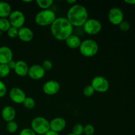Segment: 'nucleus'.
Wrapping results in <instances>:
<instances>
[{"mask_svg": "<svg viewBox=\"0 0 135 135\" xmlns=\"http://www.w3.org/2000/svg\"><path fill=\"white\" fill-rule=\"evenodd\" d=\"M50 30L54 38L59 41H65L73 34V26L66 17H58L51 24Z\"/></svg>", "mask_w": 135, "mask_h": 135, "instance_id": "obj_1", "label": "nucleus"}, {"mask_svg": "<svg viewBox=\"0 0 135 135\" xmlns=\"http://www.w3.org/2000/svg\"><path fill=\"white\" fill-rule=\"evenodd\" d=\"M66 18L73 27H81L88 19V12L83 5L76 3L69 9Z\"/></svg>", "mask_w": 135, "mask_h": 135, "instance_id": "obj_2", "label": "nucleus"}, {"mask_svg": "<svg viewBox=\"0 0 135 135\" xmlns=\"http://www.w3.org/2000/svg\"><path fill=\"white\" fill-rule=\"evenodd\" d=\"M79 49L82 55L86 57H92L98 52L99 46L94 40L86 39L82 41Z\"/></svg>", "mask_w": 135, "mask_h": 135, "instance_id": "obj_3", "label": "nucleus"}, {"mask_svg": "<svg viewBox=\"0 0 135 135\" xmlns=\"http://www.w3.org/2000/svg\"><path fill=\"white\" fill-rule=\"evenodd\" d=\"M57 18L56 14L51 9L42 10L38 12L35 16V22L40 26H51V24Z\"/></svg>", "mask_w": 135, "mask_h": 135, "instance_id": "obj_4", "label": "nucleus"}, {"mask_svg": "<svg viewBox=\"0 0 135 135\" xmlns=\"http://www.w3.org/2000/svg\"><path fill=\"white\" fill-rule=\"evenodd\" d=\"M30 129L36 134L44 135L50 130V121L43 117H36L30 123Z\"/></svg>", "mask_w": 135, "mask_h": 135, "instance_id": "obj_5", "label": "nucleus"}, {"mask_svg": "<svg viewBox=\"0 0 135 135\" xmlns=\"http://www.w3.org/2000/svg\"><path fill=\"white\" fill-rule=\"evenodd\" d=\"M83 27L86 34L88 35H96L102 30V25L100 21L96 18H88Z\"/></svg>", "mask_w": 135, "mask_h": 135, "instance_id": "obj_6", "label": "nucleus"}, {"mask_svg": "<svg viewBox=\"0 0 135 135\" xmlns=\"http://www.w3.org/2000/svg\"><path fill=\"white\" fill-rule=\"evenodd\" d=\"M91 86L95 92L105 93L109 89V83L108 79L103 76H96L92 79Z\"/></svg>", "mask_w": 135, "mask_h": 135, "instance_id": "obj_7", "label": "nucleus"}, {"mask_svg": "<svg viewBox=\"0 0 135 135\" xmlns=\"http://www.w3.org/2000/svg\"><path fill=\"white\" fill-rule=\"evenodd\" d=\"M8 19L10 22L11 26L17 29H20L24 26L26 18L22 11L19 10H15L12 11Z\"/></svg>", "mask_w": 135, "mask_h": 135, "instance_id": "obj_8", "label": "nucleus"}, {"mask_svg": "<svg viewBox=\"0 0 135 135\" xmlns=\"http://www.w3.org/2000/svg\"><path fill=\"white\" fill-rule=\"evenodd\" d=\"M108 20L113 25H119L124 21V14L120 8L113 7L108 13Z\"/></svg>", "mask_w": 135, "mask_h": 135, "instance_id": "obj_9", "label": "nucleus"}, {"mask_svg": "<svg viewBox=\"0 0 135 135\" xmlns=\"http://www.w3.org/2000/svg\"><path fill=\"white\" fill-rule=\"evenodd\" d=\"M9 98L15 104H22L26 98V94L23 90L18 87H13L9 91Z\"/></svg>", "mask_w": 135, "mask_h": 135, "instance_id": "obj_10", "label": "nucleus"}, {"mask_svg": "<svg viewBox=\"0 0 135 135\" xmlns=\"http://www.w3.org/2000/svg\"><path fill=\"white\" fill-rule=\"evenodd\" d=\"M46 74V71L41 65H33L29 67L28 75L32 80H38L42 79Z\"/></svg>", "mask_w": 135, "mask_h": 135, "instance_id": "obj_11", "label": "nucleus"}, {"mask_svg": "<svg viewBox=\"0 0 135 135\" xmlns=\"http://www.w3.org/2000/svg\"><path fill=\"white\" fill-rule=\"evenodd\" d=\"M60 90V84L57 81L50 80L46 82L43 85V91L46 95L53 96L57 93Z\"/></svg>", "mask_w": 135, "mask_h": 135, "instance_id": "obj_12", "label": "nucleus"}, {"mask_svg": "<svg viewBox=\"0 0 135 135\" xmlns=\"http://www.w3.org/2000/svg\"><path fill=\"white\" fill-rule=\"evenodd\" d=\"M66 125L67 122L62 117H55L50 121V130L58 133L63 131L65 129Z\"/></svg>", "mask_w": 135, "mask_h": 135, "instance_id": "obj_13", "label": "nucleus"}, {"mask_svg": "<svg viewBox=\"0 0 135 135\" xmlns=\"http://www.w3.org/2000/svg\"><path fill=\"white\" fill-rule=\"evenodd\" d=\"M13 53L8 46H0V64H8L13 60Z\"/></svg>", "mask_w": 135, "mask_h": 135, "instance_id": "obj_14", "label": "nucleus"}, {"mask_svg": "<svg viewBox=\"0 0 135 135\" xmlns=\"http://www.w3.org/2000/svg\"><path fill=\"white\" fill-rule=\"evenodd\" d=\"M18 37L22 42H29L34 38V32L30 28L23 26L18 29Z\"/></svg>", "mask_w": 135, "mask_h": 135, "instance_id": "obj_15", "label": "nucleus"}, {"mask_svg": "<svg viewBox=\"0 0 135 135\" xmlns=\"http://www.w3.org/2000/svg\"><path fill=\"white\" fill-rule=\"evenodd\" d=\"M1 117L7 123L14 121L16 117V111L15 108L11 106H5L1 111Z\"/></svg>", "mask_w": 135, "mask_h": 135, "instance_id": "obj_16", "label": "nucleus"}, {"mask_svg": "<svg viewBox=\"0 0 135 135\" xmlns=\"http://www.w3.org/2000/svg\"><path fill=\"white\" fill-rule=\"evenodd\" d=\"M29 67L27 63L24 61L21 60L16 62V66L14 71L18 76L23 77L28 75Z\"/></svg>", "mask_w": 135, "mask_h": 135, "instance_id": "obj_17", "label": "nucleus"}, {"mask_svg": "<svg viewBox=\"0 0 135 135\" xmlns=\"http://www.w3.org/2000/svg\"><path fill=\"white\" fill-rule=\"evenodd\" d=\"M82 40H80V37L75 34H71L69 37L65 40V44L67 47L70 49L75 50V49L79 48L81 44Z\"/></svg>", "mask_w": 135, "mask_h": 135, "instance_id": "obj_18", "label": "nucleus"}, {"mask_svg": "<svg viewBox=\"0 0 135 135\" xmlns=\"http://www.w3.org/2000/svg\"><path fill=\"white\" fill-rule=\"evenodd\" d=\"M12 12L10 4L5 1H0V18H7Z\"/></svg>", "mask_w": 135, "mask_h": 135, "instance_id": "obj_19", "label": "nucleus"}, {"mask_svg": "<svg viewBox=\"0 0 135 135\" xmlns=\"http://www.w3.org/2000/svg\"><path fill=\"white\" fill-rule=\"evenodd\" d=\"M54 3L53 0H37L36 4L42 10L50 9Z\"/></svg>", "mask_w": 135, "mask_h": 135, "instance_id": "obj_20", "label": "nucleus"}, {"mask_svg": "<svg viewBox=\"0 0 135 135\" xmlns=\"http://www.w3.org/2000/svg\"><path fill=\"white\" fill-rule=\"evenodd\" d=\"M11 27V26L8 18H0V32H7Z\"/></svg>", "mask_w": 135, "mask_h": 135, "instance_id": "obj_21", "label": "nucleus"}, {"mask_svg": "<svg viewBox=\"0 0 135 135\" xmlns=\"http://www.w3.org/2000/svg\"><path fill=\"white\" fill-rule=\"evenodd\" d=\"M22 105L25 108L28 109H33L36 105V102L32 97H26L24 100Z\"/></svg>", "mask_w": 135, "mask_h": 135, "instance_id": "obj_22", "label": "nucleus"}, {"mask_svg": "<svg viewBox=\"0 0 135 135\" xmlns=\"http://www.w3.org/2000/svg\"><path fill=\"white\" fill-rule=\"evenodd\" d=\"M6 129L8 133H16L18 130V124L15 121H9L7 123Z\"/></svg>", "mask_w": 135, "mask_h": 135, "instance_id": "obj_23", "label": "nucleus"}, {"mask_svg": "<svg viewBox=\"0 0 135 135\" xmlns=\"http://www.w3.org/2000/svg\"><path fill=\"white\" fill-rule=\"evenodd\" d=\"M11 69L7 64H0V77L5 78L10 74Z\"/></svg>", "mask_w": 135, "mask_h": 135, "instance_id": "obj_24", "label": "nucleus"}, {"mask_svg": "<svg viewBox=\"0 0 135 135\" xmlns=\"http://www.w3.org/2000/svg\"><path fill=\"white\" fill-rule=\"evenodd\" d=\"M72 133L75 135H82L84 133V126L82 124H75L72 129Z\"/></svg>", "mask_w": 135, "mask_h": 135, "instance_id": "obj_25", "label": "nucleus"}, {"mask_svg": "<svg viewBox=\"0 0 135 135\" xmlns=\"http://www.w3.org/2000/svg\"><path fill=\"white\" fill-rule=\"evenodd\" d=\"M95 133V128L91 124H87L84 126V134L85 135H94Z\"/></svg>", "mask_w": 135, "mask_h": 135, "instance_id": "obj_26", "label": "nucleus"}, {"mask_svg": "<svg viewBox=\"0 0 135 135\" xmlns=\"http://www.w3.org/2000/svg\"><path fill=\"white\" fill-rule=\"evenodd\" d=\"M94 90L93 87L91 85L86 86L84 87V90H83V94L86 97H90L94 94Z\"/></svg>", "mask_w": 135, "mask_h": 135, "instance_id": "obj_27", "label": "nucleus"}, {"mask_svg": "<svg viewBox=\"0 0 135 135\" xmlns=\"http://www.w3.org/2000/svg\"><path fill=\"white\" fill-rule=\"evenodd\" d=\"M7 36L10 38H17V37H18V29L11 26V27L7 30Z\"/></svg>", "mask_w": 135, "mask_h": 135, "instance_id": "obj_28", "label": "nucleus"}, {"mask_svg": "<svg viewBox=\"0 0 135 135\" xmlns=\"http://www.w3.org/2000/svg\"><path fill=\"white\" fill-rule=\"evenodd\" d=\"M119 28L120 30L123 32H127L131 28V25L128 21H123L122 22L119 24Z\"/></svg>", "mask_w": 135, "mask_h": 135, "instance_id": "obj_29", "label": "nucleus"}, {"mask_svg": "<svg viewBox=\"0 0 135 135\" xmlns=\"http://www.w3.org/2000/svg\"><path fill=\"white\" fill-rule=\"evenodd\" d=\"M42 67L46 71H49L52 69L53 63L50 60H45L42 64Z\"/></svg>", "mask_w": 135, "mask_h": 135, "instance_id": "obj_30", "label": "nucleus"}, {"mask_svg": "<svg viewBox=\"0 0 135 135\" xmlns=\"http://www.w3.org/2000/svg\"><path fill=\"white\" fill-rule=\"evenodd\" d=\"M7 94V86L5 83L0 80V98H3Z\"/></svg>", "mask_w": 135, "mask_h": 135, "instance_id": "obj_31", "label": "nucleus"}, {"mask_svg": "<svg viewBox=\"0 0 135 135\" xmlns=\"http://www.w3.org/2000/svg\"><path fill=\"white\" fill-rule=\"evenodd\" d=\"M19 135H37L30 128H25L21 130Z\"/></svg>", "mask_w": 135, "mask_h": 135, "instance_id": "obj_32", "label": "nucleus"}, {"mask_svg": "<svg viewBox=\"0 0 135 135\" xmlns=\"http://www.w3.org/2000/svg\"><path fill=\"white\" fill-rule=\"evenodd\" d=\"M16 62L17 61H15L11 60L9 63H8L7 65L11 70L15 69V66H16Z\"/></svg>", "mask_w": 135, "mask_h": 135, "instance_id": "obj_33", "label": "nucleus"}, {"mask_svg": "<svg viewBox=\"0 0 135 135\" xmlns=\"http://www.w3.org/2000/svg\"><path fill=\"white\" fill-rule=\"evenodd\" d=\"M44 135H60V134H59L58 133H56V132H54V131H52L50 130Z\"/></svg>", "mask_w": 135, "mask_h": 135, "instance_id": "obj_34", "label": "nucleus"}, {"mask_svg": "<svg viewBox=\"0 0 135 135\" xmlns=\"http://www.w3.org/2000/svg\"><path fill=\"white\" fill-rule=\"evenodd\" d=\"M66 3H67L69 4V5H73L76 3V0H67V1H66Z\"/></svg>", "mask_w": 135, "mask_h": 135, "instance_id": "obj_35", "label": "nucleus"}, {"mask_svg": "<svg viewBox=\"0 0 135 135\" xmlns=\"http://www.w3.org/2000/svg\"><path fill=\"white\" fill-rule=\"evenodd\" d=\"M125 3L129 5H135V0H125Z\"/></svg>", "mask_w": 135, "mask_h": 135, "instance_id": "obj_36", "label": "nucleus"}, {"mask_svg": "<svg viewBox=\"0 0 135 135\" xmlns=\"http://www.w3.org/2000/svg\"><path fill=\"white\" fill-rule=\"evenodd\" d=\"M23 1L24 3H30V2H32V1H30V0H29V1Z\"/></svg>", "mask_w": 135, "mask_h": 135, "instance_id": "obj_37", "label": "nucleus"}, {"mask_svg": "<svg viewBox=\"0 0 135 135\" xmlns=\"http://www.w3.org/2000/svg\"><path fill=\"white\" fill-rule=\"evenodd\" d=\"M66 135H75V134H74L73 133H69V134H66Z\"/></svg>", "mask_w": 135, "mask_h": 135, "instance_id": "obj_38", "label": "nucleus"}, {"mask_svg": "<svg viewBox=\"0 0 135 135\" xmlns=\"http://www.w3.org/2000/svg\"><path fill=\"white\" fill-rule=\"evenodd\" d=\"M0 126H1V123H0Z\"/></svg>", "mask_w": 135, "mask_h": 135, "instance_id": "obj_39", "label": "nucleus"}]
</instances>
